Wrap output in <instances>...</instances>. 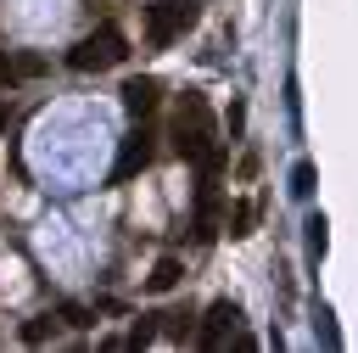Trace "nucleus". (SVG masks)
Segmentation results:
<instances>
[{
	"instance_id": "1",
	"label": "nucleus",
	"mask_w": 358,
	"mask_h": 353,
	"mask_svg": "<svg viewBox=\"0 0 358 353\" xmlns=\"http://www.w3.org/2000/svg\"><path fill=\"white\" fill-rule=\"evenodd\" d=\"M123 56H129L123 28H117V22H101L95 34H84V39L67 50V67H73V73H101V67H117Z\"/></svg>"
},
{
	"instance_id": "2",
	"label": "nucleus",
	"mask_w": 358,
	"mask_h": 353,
	"mask_svg": "<svg viewBox=\"0 0 358 353\" xmlns=\"http://www.w3.org/2000/svg\"><path fill=\"white\" fill-rule=\"evenodd\" d=\"M207 146H213V112H207L201 90H185L179 112H173V151L196 162V157H201Z\"/></svg>"
},
{
	"instance_id": "3",
	"label": "nucleus",
	"mask_w": 358,
	"mask_h": 353,
	"mask_svg": "<svg viewBox=\"0 0 358 353\" xmlns=\"http://www.w3.org/2000/svg\"><path fill=\"white\" fill-rule=\"evenodd\" d=\"M151 157H157V146H151V134H145V129L123 134L117 162H112V179H134V174H145V168H151Z\"/></svg>"
},
{
	"instance_id": "4",
	"label": "nucleus",
	"mask_w": 358,
	"mask_h": 353,
	"mask_svg": "<svg viewBox=\"0 0 358 353\" xmlns=\"http://www.w3.org/2000/svg\"><path fill=\"white\" fill-rule=\"evenodd\" d=\"M190 17H196V6H190V0H173V6H151V17H145V34H151V45H168L179 28H190Z\"/></svg>"
},
{
	"instance_id": "5",
	"label": "nucleus",
	"mask_w": 358,
	"mask_h": 353,
	"mask_svg": "<svg viewBox=\"0 0 358 353\" xmlns=\"http://www.w3.org/2000/svg\"><path fill=\"white\" fill-rule=\"evenodd\" d=\"M235 325H241V308H235V303H213L207 319H201V336H196V342H201L207 353H218V347L235 336Z\"/></svg>"
},
{
	"instance_id": "6",
	"label": "nucleus",
	"mask_w": 358,
	"mask_h": 353,
	"mask_svg": "<svg viewBox=\"0 0 358 353\" xmlns=\"http://www.w3.org/2000/svg\"><path fill=\"white\" fill-rule=\"evenodd\" d=\"M123 106L134 112V118H145V112H157V101H162V84L151 78V73H140V78H123Z\"/></svg>"
},
{
	"instance_id": "7",
	"label": "nucleus",
	"mask_w": 358,
	"mask_h": 353,
	"mask_svg": "<svg viewBox=\"0 0 358 353\" xmlns=\"http://www.w3.org/2000/svg\"><path fill=\"white\" fill-rule=\"evenodd\" d=\"M173 286H179V258H162L151 269V291H173Z\"/></svg>"
},
{
	"instance_id": "8",
	"label": "nucleus",
	"mask_w": 358,
	"mask_h": 353,
	"mask_svg": "<svg viewBox=\"0 0 358 353\" xmlns=\"http://www.w3.org/2000/svg\"><path fill=\"white\" fill-rule=\"evenodd\" d=\"M11 73H17V78H39V73H45V56H34V50H17V56H11Z\"/></svg>"
},
{
	"instance_id": "9",
	"label": "nucleus",
	"mask_w": 358,
	"mask_h": 353,
	"mask_svg": "<svg viewBox=\"0 0 358 353\" xmlns=\"http://www.w3.org/2000/svg\"><path fill=\"white\" fill-rule=\"evenodd\" d=\"M324 247H330V224H324V213H319V219H308V252L324 258Z\"/></svg>"
},
{
	"instance_id": "10",
	"label": "nucleus",
	"mask_w": 358,
	"mask_h": 353,
	"mask_svg": "<svg viewBox=\"0 0 358 353\" xmlns=\"http://www.w3.org/2000/svg\"><path fill=\"white\" fill-rule=\"evenodd\" d=\"M291 196H313V162H296L291 168Z\"/></svg>"
},
{
	"instance_id": "11",
	"label": "nucleus",
	"mask_w": 358,
	"mask_h": 353,
	"mask_svg": "<svg viewBox=\"0 0 358 353\" xmlns=\"http://www.w3.org/2000/svg\"><path fill=\"white\" fill-rule=\"evenodd\" d=\"M252 230V202H235V213H229V235H246Z\"/></svg>"
},
{
	"instance_id": "12",
	"label": "nucleus",
	"mask_w": 358,
	"mask_h": 353,
	"mask_svg": "<svg viewBox=\"0 0 358 353\" xmlns=\"http://www.w3.org/2000/svg\"><path fill=\"white\" fill-rule=\"evenodd\" d=\"M45 336H50V314H39V319H28V325H22V342H34V347H39Z\"/></svg>"
},
{
	"instance_id": "13",
	"label": "nucleus",
	"mask_w": 358,
	"mask_h": 353,
	"mask_svg": "<svg viewBox=\"0 0 358 353\" xmlns=\"http://www.w3.org/2000/svg\"><path fill=\"white\" fill-rule=\"evenodd\" d=\"M17 73H11V50H0V84H11Z\"/></svg>"
}]
</instances>
